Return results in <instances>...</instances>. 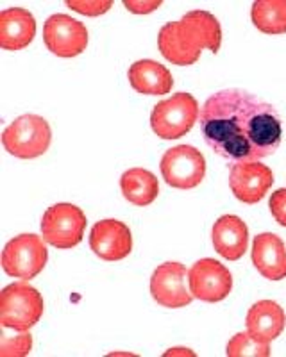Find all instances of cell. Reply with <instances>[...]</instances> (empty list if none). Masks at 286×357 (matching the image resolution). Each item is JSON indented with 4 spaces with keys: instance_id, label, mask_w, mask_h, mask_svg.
<instances>
[{
    "instance_id": "5bb4252c",
    "label": "cell",
    "mask_w": 286,
    "mask_h": 357,
    "mask_svg": "<svg viewBox=\"0 0 286 357\" xmlns=\"http://www.w3.org/2000/svg\"><path fill=\"white\" fill-rule=\"evenodd\" d=\"M213 247L227 261H238L247 252L249 229L234 215H224L215 222L211 231Z\"/></svg>"
},
{
    "instance_id": "ba28073f",
    "label": "cell",
    "mask_w": 286,
    "mask_h": 357,
    "mask_svg": "<svg viewBox=\"0 0 286 357\" xmlns=\"http://www.w3.org/2000/svg\"><path fill=\"white\" fill-rule=\"evenodd\" d=\"M160 168L168 186L177 190H192L204 178L206 159L195 146L179 145L165 152Z\"/></svg>"
},
{
    "instance_id": "8fae6325",
    "label": "cell",
    "mask_w": 286,
    "mask_h": 357,
    "mask_svg": "<svg viewBox=\"0 0 286 357\" xmlns=\"http://www.w3.org/2000/svg\"><path fill=\"white\" fill-rule=\"evenodd\" d=\"M188 272L181 263H163L151 277V295L163 307L179 309L192 304L193 295L186 289Z\"/></svg>"
},
{
    "instance_id": "cb8c5ba5",
    "label": "cell",
    "mask_w": 286,
    "mask_h": 357,
    "mask_svg": "<svg viewBox=\"0 0 286 357\" xmlns=\"http://www.w3.org/2000/svg\"><path fill=\"white\" fill-rule=\"evenodd\" d=\"M270 213L276 218V222L281 225V227H286V188H281V190L274 191L272 197H270Z\"/></svg>"
},
{
    "instance_id": "d4e9b609",
    "label": "cell",
    "mask_w": 286,
    "mask_h": 357,
    "mask_svg": "<svg viewBox=\"0 0 286 357\" xmlns=\"http://www.w3.org/2000/svg\"><path fill=\"white\" fill-rule=\"evenodd\" d=\"M127 9L136 15H143V13H151L161 6V0H152V2H133V0H126L123 2Z\"/></svg>"
},
{
    "instance_id": "9a60e30c",
    "label": "cell",
    "mask_w": 286,
    "mask_h": 357,
    "mask_svg": "<svg viewBox=\"0 0 286 357\" xmlns=\"http://www.w3.org/2000/svg\"><path fill=\"white\" fill-rule=\"evenodd\" d=\"M36 20L33 13L24 8H9L0 13V47L4 50L25 49L34 40Z\"/></svg>"
},
{
    "instance_id": "8992f818",
    "label": "cell",
    "mask_w": 286,
    "mask_h": 357,
    "mask_svg": "<svg viewBox=\"0 0 286 357\" xmlns=\"http://www.w3.org/2000/svg\"><path fill=\"white\" fill-rule=\"evenodd\" d=\"M86 223L88 220L81 207L74 204H54L43 213L41 236L47 243L61 250L77 247L84 236Z\"/></svg>"
},
{
    "instance_id": "52a82bcc",
    "label": "cell",
    "mask_w": 286,
    "mask_h": 357,
    "mask_svg": "<svg viewBox=\"0 0 286 357\" xmlns=\"http://www.w3.org/2000/svg\"><path fill=\"white\" fill-rule=\"evenodd\" d=\"M43 241L36 234L15 236L2 252L4 272L15 279H34L49 259V250Z\"/></svg>"
},
{
    "instance_id": "d6986e66",
    "label": "cell",
    "mask_w": 286,
    "mask_h": 357,
    "mask_svg": "<svg viewBox=\"0 0 286 357\" xmlns=\"http://www.w3.org/2000/svg\"><path fill=\"white\" fill-rule=\"evenodd\" d=\"M120 188H122L123 199L138 207L151 206L160 195L158 178L145 168H131L123 172L120 177Z\"/></svg>"
},
{
    "instance_id": "4fadbf2b",
    "label": "cell",
    "mask_w": 286,
    "mask_h": 357,
    "mask_svg": "<svg viewBox=\"0 0 286 357\" xmlns=\"http://www.w3.org/2000/svg\"><path fill=\"white\" fill-rule=\"evenodd\" d=\"M90 247L104 261H122L133 250L131 229L119 220H100L90 232Z\"/></svg>"
},
{
    "instance_id": "2e32d148",
    "label": "cell",
    "mask_w": 286,
    "mask_h": 357,
    "mask_svg": "<svg viewBox=\"0 0 286 357\" xmlns=\"http://www.w3.org/2000/svg\"><path fill=\"white\" fill-rule=\"evenodd\" d=\"M253 264L269 280H281L286 277V248L278 234L263 232L254 238Z\"/></svg>"
},
{
    "instance_id": "9c48e42d",
    "label": "cell",
    "mask_w": 286,
    "mask_h": 357,
    "mask_svg": "<svg viewBox=\"0 0 286 357\" xmlns=\"http://www.w3.org/2000/svg\"><path fill=\"white\" fill-rule=\"evenodd\" d=\"M43 41L47 49L59 57H75L86 50L88 29L75 18L57 13L43 25Z\"/></svg>"
},
{
    "instance_id": "7402d4cb",
    "label": "cell",
    "mask_w": 286,
    "mask_h": 357,
    "mask_svg": "<svg viewBox=\"0 0 286 357\" xmlns=\"http://www.w3.org/2000/svg\"><path fill=\"white\" fill-rule=\"evenodd\" d=\"M31 349H33V336L27 331H13V334H9L8 329L2 327V333H0V356L24 357L31 354Z\"/></svg>"
},
{
    "instance_id": "603a6c76",
    "label": "cell",
    "mask_w": 286,
    "mask_h": 357,
    "mask_svg": "<svg viewBox=\"0 0 286 357\" xmlns=\"http://www.w3.org/2000/svg\"><path fill=\"white\" fill-rule=\"evenodd\" d=\"M70 9L81 13V15H86V17H98V15H104L111 9L113 2L111 0H95V2H77V0H68L66 2Z\"/></svg>"
},
{
    "instance_id": "3957f363",
    "label": "cell",
    "mask_w": 286,
    "mask_h": 357,
    "mask_svg": "<svg viewBox=\"0 0 286 357\" xmlns=\"http://www.w3.org/2000/svg\"><path fill=\"white\" fill-rule=\"evenodd\" d=\"M43 296L27 280L13 282L0 293V325L9 331H29L43 314Z\"/></svg>"
},
{
    "instance_id": "7a4b0ae2",
    "label": "cell",
    "mask_w": 286,
    "mask_h": 357,
    "mask_svg": "<svg viewBox=\"0 0 286 357\" xmlns=\"http://www.w3.org/2000/svg\"><path fill=\"white\" fill-rule=\"evenodd\" d=\"M222 45V29L215 15L190 11L179 22H168L160 29L158 47L172 65L190 66L199 61L204 49L217 54Z\"/></svg>"
},
{
    "instance_id": "277c9868",
    "label": "cell",
    "mask_w": 286,
    "mask_h": 357,
    "mask_svg": "<svg viewBox=\"0 0 286 357\" xmlns=\"http://www.w3.org/2000/svg\"><path fill=\"white\" fill-rule=\"evenodd\" d=\"M52 142L49 122L38 114H24L6 127L2 145L18 159H34L45 154Z\"/></svg>"
},
{
    "instance_id": "ffe728a7",
    "label": "cell",
    "mask_w": 286,
    "mask_h": 357,
    "mask_svg": "<svg viewBox=\"0 0 286 357\" xmlns=\"http://www.w3.org/2000/svg\"><path fill=\"white\" fill-rule=\"evenodd\" d=\"M253 24L265 34L286 33V0H256L250 11Z\"/></svg>"
},
{
    "instance_id": "7c38bea8",
    "label": "cell",
    "mask_w": 286,
    "mask_h": 357,
    "mask_svg": "<svg viewBox=\"0 0 286 357\" xmlns=\"http://www.w3.org/2000/svg\"><path fill=\"white\" fill-rule=\"evenodd\" d=\"M274 184V174L262 162H234L229 172V186L243 204H257Z\"/></svg>"
},
{
    "instance_id": "e0dca14e",
    "label": "cell",
    "mask_w": 286,
    "mask_h": 357,
    "mask_svg": "<svg viewBox=\"0 0 286 357\" xmlns=\"http://www.w3.org/2000/svg\"><path fill=\"white\" fill-rule=\"evenodd\" d=\"M247 333L256 340L270 343L281 336L286 325L285 309L274 301H259L249 309L246 318Z\"/></svg>"
},
{
    "instance_id": "ac0fdd59",
    "label": "cell",
    "mask_w": 286,
    "mask_h": 357,
    "mask_svg": "<svg viewBox=\"0 0 286 357\" xmlns=\"http://www.w3.org/2000/svg\"><path fill=\"white\" fill-rule=\"evenodd\" d=\"M127 79L133 89L142 95H167L174 86L170 70L152 59H140L133 63L127 72Z\"/></svg>"
},
{
    "instance_id": "6da1fadb",
    "label": "cell",
    "mask_w": 286,
    "mask_h": 357,
    "mask_svg": "<svg viewBox=\"0 0 286 357\" xmlns=\"http://www.w3.org/2000/svg\"><path fill=\"white\" fill-rule=\"evenodd\" d=\"M200 132L215 154L231 162H253L274 154L283 127L276 107L243 89H222L199 114Z\"/></svg>"
},
{
    "instance_id": "44dd1931",
    "label": "cell",
    "mask_w": 286,
    "mask_h": 357,
    "mask_svg": "<svg viewBox=\"0 0 286 357\" xmlns=\"http://www.w3.org/2000/svg\"><path fill=\"white\" fill-rule=\"evenodd\" d=\"M225 354L229 357H269L270 343L256 340L249 333H238L227 343Z\"/></svg>"
},
{
    "instance_id": "30bf717a",
    "label": "cell",
    "mask_w": 286,
    "mask_h": 357,
    "mask_svg": "<svg viewBox=\"0 0 286 357\" xmlns=\"http://www.w3.org/2000/svg\"><path fill=\"white\" fill-rule=\"evenodd\" d=\"M190 291L202 302H222L233 289V275L215 259H200L188 272Z\"/></svg>"
},
{
    "instance_id": "5b68a950",
    "label": "cell",
    "mask_w": 286,
    "mask_h": 357,
    "mask_svg": "<svg viewBox=\"0 0 286 357\" xmlns=\"http://www.w3.org/2000/svg\"><path fill=\"white\" fill-rule=\"evenodd\" d=\"M199 102L186 91L172 95L156 104L151 114V127L161 139H179L199 122Z\"/></svg>"
}]
</instances>
